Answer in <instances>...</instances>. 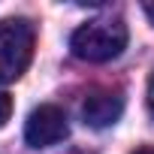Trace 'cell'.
Segmentation results:
<instances>
[{"instance_id": "cell-2", "label": "cell", "mask_w": 154, "mask_h": 154, "mask_svg": "<svg viewBox=\"0 0 154 154\" xmlns=\"http://www.w3.org/2000/svg\"><path fill=\"white\" fill-rule=\"evenodd\" d=\"M33 24L27 18H3L0 21V85L21 79L33 57Z\"/></svg>"}, {"instance_id": "cell-1", "label": "cell", "mask_w": 154, "mask_h": 154, "mask_svg": "<svg viewBox=\"0 0 154 154\" xmlns=\"http://www.w3.org/2000/svg\"><path fill=\"white\" fill-rule=\"evenodd\" d=\"M127 45V24L121 18H91L85 21L79 30H72L69 36V48L79 60L88 63H106L112 57H118Z\"/></svg>"}, {"instance_id": "cell-8", "label": "cell", "mask_w": 154, "mask_h": 154, "mask_svg": "<svg viewBox=\"0 0 154 154\" xmlns=\"http://www.w3.org/2000/svg\"><path fill=\"white\" fill-rule=\"evenodd\" d=\"M133 154H154V148H139V151H133Z\"/></svg>"}, {"instance_id": "cell-4", "label": "cell", "mask_w": 154, "mask_h": 154, "mask_svg": "<svg viewBox=\"0 0 154 154\" xmlns=\"http://www.w3.org/2000/svg\"><path fill=\"white\" fill-rule=\"evenodd\" d=\"M121 115H124V94L118 88H97L82 103V118L94 130L112 127Z\"/></svg>"}, {"instance_id": "cell-3", "label": "cell", "mask_w": 154, "mask_h": 154, "mask_svg": "<svg viewBox=\"0 0 154 154\" xmlns=\"http://www.w3.org/2000/svg\"><path fill=\"white\" fill-rule=\"evenodd\" d=\"M66 136H69L66 115H63V109H57V106H51V103L33 109L30 118H27V124H24V139H27V145H33V148L57 145V142H63Z\"/></svg>"}, {"instance_id": "cell-5", "label": "cell", "mask_w": 154, "mask_h": 154, "mask_svg": "<svg viewBox=\"0 0 154 154\" xmlns=\"http://www.w3.org/2000/svg\"><path fill=\"white\" fill-rule=\"evenodd\" d=\"M9 115H12V97L0 91V127L9 121Z\"/></svg>"}, {"instance_id": "cell-6", "label": "cell", "mask_w": 154, "mask_h": 154, "mask_svg": "<svg viewBox=\"0 0 154 154\" xmlns=\"http://www.w3.org/2000/svg\"><path fill=\"white\" fill-rule=\"evenodd\" d=\"M148 109L154 115V72H151V79H148Z\"/></svg>"}, {"instance_id": "cell-7", "label": "cell", "mask_w": 154, "mask_h": 154, "mask_svg": "<svg viewBox=\"0 0 154 154\" xmlns=\"http://www.w3.org/2000/svg\"><path fill=\"white\" fill-rule=\"evenodd\" d=\"M145 15H148V18L154 21V3H145Z\"/></svg>"}]
</instances>
